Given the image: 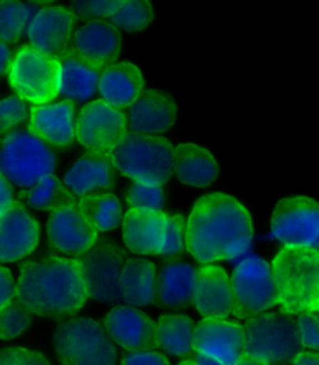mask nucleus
<instances>
[{
    "mask_svg": "<svg viewBox=\"0 0 319 365\" xmlns=\"http://www.w3.org/2000/svg\"><path fill=\"white\" fill-rule=\"evenodd\" d=\"M254 224L237 197L211 193L198 199L187 218V250L198 263L240 262L249 255Z\"/></svg>",
    "mask_w": 319,
    "mask_h": 365,
    "instance_id": "f257e3e1",
    "label": "nucleus"
},
{
    "mask_svg": "<svg viewBox=\"0 0 319 365\" xmlns=\"http://www.w3.org/2000/svg\"><path fill=\"white\" fill-rule=\"evenodd\" d=\"M89 300L80 258L47 255L25 262L16 278V302L38 317H71Z\"/></svg>",
    "mask_w": 319,
    "mask_h": 365,
    "instance_id": "f03ea898",
    "label": "nucleus"
},
{
    "mask_svg": "<svg viewBox=\"0 0 319 365\" xmlns=\"http://www.w3.org/2000/svg\"><path fill=\"white\" fill-rule=\"evenodd\" d=\"M278 288V307L298 317L319 311V252L312 249L280 247L273 258Z\"/></svg>",
    "mask_w": 319,
    "mask_h": 365,
    "instance_id": "7ed1b4c3",
    "label": "nucleus"
},
{
    "mask_svg": "<svg viewBox=\"0 0 319 365\" xmlns=\"http://www.w3.org/2000/svg\"><path fill=\"white\" fill-rule=\"evenodd\" d=\"M112 167L133 182L163 185L173 176L175 146L166 137L128 131L109 154Z\"/></svg>",
    "mask_w": 319,
    "mask_h": 365,
    "instance_id": "20e7f679",
    "label": "nucleus"
},
{
    "mask_svg": "<svg viewBox=\"0 0 319 365\" xmlns=\"http://www.w3.org/2000/svg\"><path fill=\"white\" fill-rule=\"evenodd\" d=\"M243 358L262 365L291 364L303 351L296 317L282 311H268L245 320Z\"/></svg>",
    "mask_w": 319,
    "mask_h": 365,
    "instance_id": "39448f33",
    "label": "nucleus"
},
{
    "mask_svg": "<svg viewBox=\"0 0 319 365\" xmlns=\"http://www.w3.org/2000/svg\"><path fill=\"white\" fill-rule=\"evenodd\" d=\"M56 154L29 129H17L0 140V175L13 187L30 190L55 176Z\"/></svg>",
    "mask_w": 319,
    "mask_h": 365,
    "instance_id": "423d86ee",
    "label": "nucleus"
},
{
    "mask_svg": "<svg viewBox=\"0 0 319 365\" xmlns=\"http://www.w3.org/2000/svg\"><path fill=\"white\" fill-rule=\"evenodd\" d=\"M56 359L61 365H117V346L105 327L91 317L61 322L51 337Z\"/></svg>",
    "mask_w": 319,
    "mask_h": 365,
    "instance_id": "0eeeda50",
    "label": "nucleus"
},
{
    "mask_svg": "<svg viewBox=\"0 0 319 365\" xmlns=\"http://www.w3.org/2000/svg\"><path fill=\"white\" fill-rule=\"evenodd\" d=\"M234 289V316L248 320L278 307V288L273 264L263 257L249 254L236 263L231 272Z\"/></svg>",
    "mask_w": 319,
    "mask_h": 365,
    "instance_id": "6e6552de",
    "label": "nucleus"
},
{
    "mask_svg": "<svg viewBox=\"0 0 319 365\" xmlns=\"http://www.w3.org/2000/svg\"><path fill=\"white\" fill-rule=\"evenodd\" d=\"M8 81L17 97L31 106L55 101L59 97V59L22 46L14 51Z\"/></svg>",
    "mask_w": 319,
    "mask_h": 365,
    "instance_id": "1a4fd4ad",
    "label": "nucleus"
},
{
    "mask_svg": "<svg viewBox=\"0 0 319 365\" xmlns=\"http://www.w3.org/2000/svg\"><path fill=\"white\" fill-rule=\"evenodd\" d=\"M270 235L282 247L319 252V202L308 196L282 199L271 215Z\"/></svg>",
    "mask_w": 319,
    "mask_h": 365,
    "instance_id": "9d476101",
    "label": "nucleus"
},
{
    "mask_svg": "<svg viewBox=\"0 0 319 365\" xmlns=\"http://www.w3.org/2000/svg\"><path fill=\"white\" fill-rule=\"evenodd\" d=\"M89 300L116 305L120 297V282L126 262L125 252L116 241L100 238L88 254L80 257Z\"/></svg>",
    "mask_w": 319,
    "mask_h": 365,
    "instance_id": "9b49d317",
    "label": "nucleus"
},
{
    "mask_svg": "<svg viewBox=\"0 0 319 365\" xmlns=\"http://www.w3.org/2000/svg\"><path fill=\"white\" fill-rule=\"evenodd\" d=\"M128 131L125 112L103 100H92L79 110L76 142L88 153L109 155Z\"/></svg>",
    "mask_w": 319,
    "mask_h": 365,
    "instance_id": "f8f14e48",
    "label": "nucleus"
},
{
    "mask_svg": "<svg viewBox=\"0 0 319 365\" xmlns=\"http://www.w3.org/2000/svg\"><path fill=\"white\" fill-rule=\"evenodd\" d=\"M47 240L56 252L80 258L97 245L98 230L74 201H64L50 212Z\"/></svg>",
    "mask_w": 319,
    "mask_h": 365,
    "instance_id": "ddd939ff",
    "label": "nucleus"
},
{
    "mask_svg": "<svg viewBox=\"0 0 319 365\" xmlns=\"http://www.w3.org/2000/svg\"><path fill=\"white\" fill-rule=\"evenodd\" d=\"M76 16L72 8L61 5H42L33 16L27 30L29 46L51 58L69 53L74 38Z\"/></svg>",
    "mask_w": 319,
    "mask_h": 365,
    "instance_id": "4468645a",
    "label": "nucleus"
},
{
    "mask_svg": "<svg viewBox=\"0 0 319 365\" xmlns=\"http://www.w3.org/2000/svg\"><path fill=\"white\" fill-rule=\"evenodd\" d=\"M122 51V34L108 19L83 22L75 30L69 53L97 71L116 64Z\"/></svg>",
    "mask_w": 319,
    "mask_h": 365,
    "instance_id": "2eb2a0df",
    "label": "nucleus"
},
{
    "mask_svg": "<svg viewBox=\"0 0 319 365\" xmlns=\"http://www.w3.org/2000/svg\"><path fill=\"white\" fill-rule=\"evenodd\" d=\"M193 353L224 365L243 358V325L231 319L203 317L195 327Z\"/></svg>",
    "mask_w": 319,
    "mask_h": 365,
    "instance_id": "dca6fc26",
    "label": "nucleus"
},
{
    "mask_svg": "<svg viewBox=\"0 0 319 365\" xmlns=\"http://www.w3.org/2000/svg\"><path fill=\"white\" fill-rule=\"evenodd\" d=\"M38 220L21 201L0 218V263H16L30 257L39 245Z\"/></svg>",
    "mask_w": 319,
    "mask_h": 365,
    "instance_id": "f3484780",
    "label": "nucleus"
},
{
    "mask_svg": "<svg viewBox=\"0 0 319 365\" xmlns=\"http://www.w3.org/2000/svg\"><path fill=\"white\" fill-rule=\"evenodd\" d=\"M192 305L208 319H229L234 316V289L231 274L226 269L218 264H203L198 269Z\"/></svg>",
    "mask_w": 319,
    "mask_h": 365,
    "instance_id": "a211bd4d",
    "label": "nucleus"
},
{
    "mask_svg": "<svg viewBox=\"0 0 319 365\" xmlns=\"http://www.w3.org/2000/svg\"><path fill=\"white\" fill-rule=\"evenodd\" d=\"M76 104L58 100L30 108L29 131L51 148H66L76 140Z\"/></svg>",
    "mask_w": 319,
    "mask_h": 365,
    "instance_id": "6ab92c4d",
    "label": "nucleus"
},
{
    "mask_svg": "<svg viewBox=\"0 0 319 365\" xmlns=\"http://www.w3.org/2000/svg\"><path fill=\"white\" fill-rule=\"evenodd\" d=\"M114 167L109 155L88 153L69 167L61 179L66 201L108 191L114 184Z\"/></svg>",
    "mask_w": 319,
    "mask_h": 365,
    "instance_id": "aec40b11",
    "label": "nucleus"
},
{
    "mask_svg": "<svg viewBox=\"0 0 319 365\" xmlns=\"http://www.w3.org/2000/svg\"><path fill=\"white\" fill-rule=\"evenodd\" d=\"M154 322L146 312L134 307H114L103 320L108 336L120 350L136 351L153 349Z\"/></svg>",
    "mask_w": 319,
    "mask_h": 365,
    "instance_id": "412c9836",
    "label": "nucleus"
},
{
    "mask_svg": "<svg viewBox=\"0 0 319 365\" xmlns=\"http://www.w3.org/2000/svg\"><path fill=\"white\" fill-rule=\"evenodd\" d=\"M175 101L163 92L148 89L126 112L128 129L142 135L162 137L176 123Z\"/></svg>",
    "mask_w": 319,
    "mask_h": 365,
    "instance_id": "4be33fe9",
    "label": "nucleus"
},
{
    "mask_svg": "<svg viewBox=\"0 0 319 365\" xmlns=\"http://www.w3.org/2000/svg\"><path fill=\"white\" fill-rule=\"evenodd\" d=\"M167 212L150 213L128 208L122 222V237L128 250L137 255H161L167 227Z\"/></svg>",
    "mask_w": 319,
    "mask_h": 365,
    "instance_id": "5701e85b",
    "label": "nucleus"
},
{
    "mask_svg": "<svg viewBox=\"0 0 319 365\" xmlns=\"http://www.w3.org/2000/svg\"><path fill=\"white\" fill-rule=\"evenodd\" d=\"M145 91V78L141 68L129 61H117L116 64L101 71L98 83L100 100L112 108L129 109Z\"/></svg>",
    "mask_w": 319,
    "mask_h": 365,
    "instance_id": "b1692460",
    "label": "nucleus"
},
{
    "mask_svg": "<svg viewBox=\"0 0 319 365\" xmlns=\"http://www.w3.org/2000/svg\"><path fill=\"white\" fill-rule=\"evenodd\" d=\"M175 178L183 185L206 188L218 176V163L209 150L192 142L175 146Z\"/></svg>",
    "mask_w": 319,
    "mask_h": 365,
    "instance_id": "393cba45",
    "label": "nucleus"
},
{
    "mask_svg": "<svg viewBox=\"0 0 319 365\" xmlns=\"http://www.w3.org/2000/svg\"><path fill=\"white\" fill-rule=\"evenodd\" d=\"M158 267L146 258H126L120 297L128 307L145 308L158 300Z\"/></svg>",
    "mask_w": 319,
    "mask_h": 365,
    "instance_id": "a878e982",
    "label": "nucleus"
},
{
    "mask_svg": "<svg viewBox=\"0 0 319 365\" xmlns=\"http://www.w3.org/2000/svg\"><path fill=\"white\" fill-rule=\"evenodd\" d=\"M101 72L86 64L84 61L66 53L59 58V97L63 100L76 103H86L98 92Z\"/></svg>",
    "mask_w": 319,
    "mask_h": 365,
    "instance_id": "bb28decb",
    "label": "nucleus"
},
{
    "mask_svg": "<svg viewBox=\"0 0 319 365\" xmlns=\"http://www.w3.org/2000/svg\"><path fill=\"white\" fill-rule=\"evenodd\" d=\"M198 269L184 262H168L158 272V300L163 307L184 308L193 302Z\"/></svg>",
    "mask_w": 319,
    "mask_h": 365,
    "instance_id": "cd10ccee",
    "label": "nucleus"
},
{
    "mask_svg": "<svg viewBox=\"0 0 319 365\" xmlns=\"http://www.w3.org/2000/svg\"><path fill=\"white\" fill-rule=\"evenodd\" d=\"M196 324L187 314L161 316L154 325L153 349L173 358H187L193 353Z\"/></svg>",
    "mask_w": 319,
    "mask_h": 365,
    "instance_id": "c85d7f7f",
    "label": "nucleus"
},
{
    "mask_svg": "<svg viewBox=\"0 0 319 365\" xmlns=\"http://www.w3.org/2000/svg\"><path fill=\"white\" fill-rule=\"evenodd\" d=\"M75 202L81 208V212L88 216V220L98 230V233L114 230L123 222L125 213L122 202L109 191L84 196Z\"/></svg>",
    "mask_w": 319,
    "mask_h": 365,
    "instance_id": "c756f323",
    "label": "nucleus"
},
{
    "mask_svg": "<svg viewBox=\"0 0 319 365\" xmlns=\"http://www.w3.org/2000/svg\"><path fill=\"white\" fill-rule=\"evenodd\" d=\"M42 5L24 2H0V42L13 44L19 41L27 30L33 16Z\"/></svg>",
    "mask_w": 319,
    "mask_h": 365,
    "instance_id": "7c9ffc66",
    "label": "nucleus"
},
{
    "mask_svg": "<svg viewBox=\"0 0 319 365\" xmlns=\"http://www.w3.org/2000/svg\"><path fill=\"white\" fill-rule=\"evenodd\" d=\"M108 21L118 31L137 33L145 30L153 21V6L142 0H117Z\"/></svg>",
    "mask_w": 319,
    "mask_h": 365,
    "instance_id": "2f4dec72",
    "label": "nucleus"
},
{
    "mask_svg": "<svg viewBox=\"0 0 319 365\" xmlns=\"http://www.w3.org/2000/svg\"><path fill=\"white\" fill-rule=\"evenodd\" d=\"M126 202L133 210L150 213L163 212V207H166L163 185L154 184V182H133L128 188Z\"/></svg>",
    "mask_w": 319,
    "mask_h": 365,
    "instance_id": "473e14b6",
    "label": "nucleus"
},
{
    "mask_svg": "<svg viewBox=\"0 0 319 365\" xmlns=\"http://www.w3.org/2000/svg\"><path fill=\"white\" fill-rule=\"evenodd\" d=\"M24 199L33 210L41 212H51L55 207L66 201L61 180L56 176H50L30 190L24 191Z\"/></svg>",
    "mask_w": 319,
    "mask_h": 365,
    "instance_id": "72a5a7b5",
    "label": "nucleus"
},
{
    "mask_svg": "<svg viewBox=\"0 0 319 365\" xmlns=\"http://www.w3.org/2000/svg\"><path fill=\"white\" fill-rule=\"evenodd\" d=\"M33 314L19 303L14 302L0 312V341H14L30 329Z\"/></svg>",
    "mask_w": 319,
    "mask_h": 365,
    "instance_id": "f704fd0d",
    "label": "nucleus"
},
{
    "mask_svg": "<svg viewBox=\"0 0 319 365\" xmlns=\"http://www.w3.org/2000/svg\"><path fill=\"white\" fill-rule=\"evenodd\" d=\"M30 108L27 101L11 95L0 98V137H5L30 118Z\"/></svg>",
    "mask_w": 319,
    "mask_h": 365,
    "instance_id": "c9c22d12",
    "label": "nucleus"
},
{
    "mask_svg": "<svg viewBox=\"0 0 319 365\" xmlns=\"http://www.w3.org/2000/svg\"><path fill=\"white\" fill-rule=\"evenodd\" d=\"M184 249H187V221L181 215L168 213L166 237L159 257H176L183 254Z\"/></svg>",
    "mask_w": 319,
    "mask_h": 365,
    "instance_id": "e433bc0d",
    "label": "nucleus"
},
{
    "mask_svg": "<svg viewBox=\"0 0 319 365\" xmlns=\"http://www.w3.org/2000/svg\"><path fill=\"white\" fill-rule=\"evenodd\" d=\"M0 365H50V361L39 350L14 345L0 350Z\"/></svg>",
    "mask_w": 319,
    "mask_h": 365,
    "instance_id": "4c0bfd02",
    "label": "nucleus"
},
{
    "mask_svg": "<svg viewBox=\"0 0 319 365\" xmlns=\"http://www.w3.org/2000/svg\"><path fill=\"white\" fill-rule=\"evenodd\" d=\"M296 325L303 350L319 351V311L298 316Z\"/></svg>",
    "mask_w": 319,
    "mask_h": 365,
    "instance_id": "58836bf2",
    "label": "nucleus"
},
{
    "mask_svg": "<svg viewBox=\"0 0 319 365\" xmlns=\"http://www.w3.org/2000/svg\"><path fill=\"white\" fill-rule=\"evenodd\" d=\"M117 0H96V2H76L71 8L75 16L83 19H108L111 13L114 11Z\"/></svg>",
    "mask_w": 319,
    "mask_h": 365,
    "instance_id": "ea45409f",
    "label": "nucleus"
},
{
    "mask_svg": "<svg viewBox=\"0 0 319 365\" xmlns=\"http://www.w3.org/2000/svg\"><path fill=\"white\" fill-rule=\"evenodd\" d=\"M120 365H171L163 353L154 349L126 351L120 359Z\"/></svg>",
    "mask_w": 319,
    "mask_h": 365,
    "instance_id": "a19ab883",
    "label": "nucleus"
},
{
    "mask_svg": "<svg viewBox=\"0 0 319 365\" xmlns=\"http://www.w3.org/2000/svg\"><path fill=\"white\" fill-rule=\"evenodd\" d=\"M16 302V278L8 267L0 264V312Z\"/></svg>",
    "mask_w": 319,
    "mask_h": 365,
    "instance_id": "79ce46f5",
    "label": "nucleus"
},
{
    "mask_svg": "<svg viewBox=\"0 0 319 365\" xmlns=\"http://www.w3.org/2000/svg\"><path fill=\"white\" fill-rule=\"evenodd\" d=\"M17 204L13 185L0 175V218L6 215Z\"/></svg>",
    "mask_w": 319,
    "mask_h": 365,
    "instance_id": "37998d69",
    "label": "nucleus"
},
{
    "mask_svg": "<svg viewBox=\"0 0 319 365\" xmlns=\"http://www.w3.org/2000/svg\"><path fill=\"white\" fill-rule=\"evenodd\" d=\"M13 56H14V51L11 50V47L5 44V42H0V78H2L5 73L8 75Z\"/></svg>",
    "mask_w": 319,
    "mask_h": 365,
    "instance_id": "c03bdc74",
    "label": "nucleus"
},
{
    "mask_svg": "<svg viewBox=\"0 0 319 365\" xmlns=\"http://www.w3.org/2000/svg\"><path fill=\"white\" fill-rule=\"evenodd\" d=\"M291 365H319V351L303 350L291 361Z\"/></svg>",
    "mask_w": 319,
    "mask_h": 365,
    "instance_id": "a18cd8bd",
    "label": "nucleus"
},
{
    "mask_svg": "<svg viewBox=\"0 0 319 365\" xmlns=\"http://www.w3.org/2000/svg\"><path fill=\"white\" fill-rule=\"evenodd\" d=\"M195 362L196 365H224L221 362H217V361H212V359H208V358H200V356H195Z\"/></svg>",
    "mask_w": 319,
    "mask_h": 365,
    "instance_id": "49530a36",
    "label": "nucleus"
},
{
    "mask_svg": "<svg viewBox=\"0 0 319 365\" xmlns=\"http://www.w3.org/2000/svg\"><path fill=\"white\" fill-rule=\"evenodd\" d=\"M236 365H262V364H258V362H255L253 359H248V358H241Z\"/></svg>",
    "mask_w": 319,
    "mask_h": 365,
    "instance_id": "de8ad7c7",
    "label": "nucleus"
},
{
    "mask_svg": "<svg viewBox=\"0 0 319 365\" xmlns=\"http://www.w3.org/2000/svg\"><path fill=\"white\" fill-rule=\"evenodd\" d=\"M178 365H196V362H195V359H184V361H181Z\"/></svg>",
    "mask_w": 319,
    "mask_h": 365,
    "instance_id": "09e8293b",
    "label": "nucleus"
}]
</instances>
